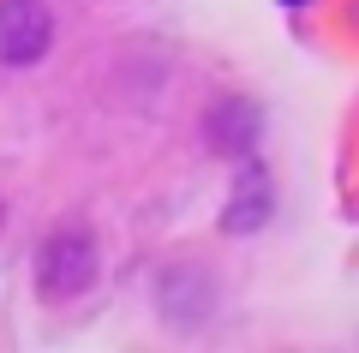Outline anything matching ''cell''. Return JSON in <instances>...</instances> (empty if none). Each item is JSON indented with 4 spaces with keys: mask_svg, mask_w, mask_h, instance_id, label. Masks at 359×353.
<instances>
[{
    "mask_svg": "<svg viewBox=\"0 0 359 353\" xmlns=\"http://www.w3.org/2000/svg\"><path fill=\"white\" fill-rule=\"evenodd\" d=\"M54 42V13L42 0H0V66L25 72L48 54Z\"/></svg>",
    "mask_w": 359,
    "mask_h": 353,
    "instance_id": "7a4b0ae2",
    "label": "cell"
},
{
    "mask_svg": "<svg viewBox=\"0 0 359 353\" xmlns=\"http://www.w3.org/2000/svg\"><path fill=\"white\" fill-rule=\"evenodd\" d=\"M276 210V186H269V168L257 156H245L240 174H233V192H228V210H222V234H257Z\"/></svg>",
    "mask_w": 359,
    "mask_h": 353,
    "instance_id": "5b68a950",
    "label": "cell"
},
{
    "mask_svg": "<svg viewBox=\"0 0 359 353\" xmlns=\"http://www.w3.org/2000/svg\"><path fill=\"white\" fill-rule=\"evenodd\" d=\"M287 6H299V0H287Z\"/></svg>",
    "mask_w": 359,
    "mask_h": 353,
    "instance_id": "8992f818",
    "label": "cell"
},
{
    "mask_svg": "<svg viewBox=\"0 0 359 353\" xmlns=\"http://www.w3.org/2000/svg\"><path fill=\"white\" fill-rule=\"evenodd\" d=\"M96 281V234L84 222H60L36 246V288L48 300H78Z\"/></svg>",
    "mask_w": 359,
    "mask_h": 353,
    "instance_id": "6da1fadb",
    "label": "cell"
},
{
    "mask_svg": "<svg viewBox=\"0 0 359 353\" xmlns=\"http://www.w3.org/2000/svg\"><path fill=\"white\" fill-rule=\"evenodd\" d=\"M257 138H264V108H257L252 96H222V102H210V114H204V144H210L216 156L245 162V156H257Z\"/></svg>",
    "mask_w": 359,
    "mask_h": 353,
    "instance_id": "3957f363",
    "label": "cell"
},
{
    "mask_svg": "<svg viewBox=\"0 0 359 353\" xmlns=\"http://www.w3.org/2000/svg\"><path fill=\"white\" fill-rule=\"evenodd\" d=\"M156 305H162L168 324H204V317L216 312V276L198 269V264L162 269V281H156Z\"/></svg>",
    "mask_w": 359,
    "mask_h": 353,
    "instance_id": "277c9868",
    "label": "cell"
}]
</instances>
